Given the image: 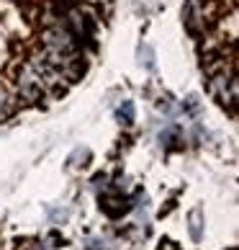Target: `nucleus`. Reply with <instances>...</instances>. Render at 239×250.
<instances>
[{
    "label": "nucleus",
    "mask_w": 239,
    "mask_h": 250,
    "mask_svg": "<svg viewBox=\"0 0 239 250\" xmlns=\"http://www.w3.org/2000/svg\"><path fill=\"white\" fill-rule=\"evenodd\" d=\"M160 140H162V147L172 150V147H178V142H180V129H178V126H167V129L160 134Z\"/></svg>",
    "instance_id": "obj_7"
},
{
    "label": "nucleus",
    "mask_w": 239,
    "mask_h": 250,
    "mask_svg": "<svg viewBox=\"0 0 239 250\" xmlns=\"http://www.w3.org/2000/svg\"><path fill=\"white\" fill-rule=\"evenodd\" d=\"M11 114H13V98L3 85H0V119H8Z\"/></svg>",
    "instance_id": "obj_8"
},
{
    "label": "nucleus",
    "mask_w": 239,
    "mask_h": 250,
    "mask_svg": "<svg viewBox=\"0 0 239 250\" xmlns=\"http://www.w3.org/2000/svg\"><path fill=\"white\" fill-rule=\"evenodd\" d=\"M41 44H44V49L57 52V54H77V49H80L77 42H75V36L67 31V26H64V23L49 26V29L41 34Z\"/></svg>",
    "instance_id": "obj_3"
},
{
    "label": "nucleus",
    "mask_w": 239,
    "mask_h": 250,
    "mask_svg": "<svg viewBox=\"0 0 239 250\" xmlns=\"http://www.w3.org/2000/svg\"><path fill=\"white\" fill-rule=\"evenodd\" d=\"M16 90H18V96H21L23 101H29V104L41 101V96H44L47 88H44L39 72L31 67V62L21 64V70H18V75H16Z\"/></svg>",
    "instance_id": "obj_2"
},
{
    "label": "nucleus",
    "mask_w": 239,
    "mask_h": 250,
    "mask_svg": "<svg viewBox=\"0 0 239 250\" xmlns=\"http://www.w3.org/2000/svg\"><path fill=\"white\" fill-rule=\"evenodd\" d=\"M118 122L121 124H134V104L131 101H124L121 106H118Z\"/></svg>",
    "instance_id": "obj_9"
},
{
    "label": "nucleus",
    "mask_w": 239,
    "mask_h": 250,
    "mask_svg": "<svg viewBox=\"0 0 239 250\" xmlns=\"http://www.w3.org/2000/svg\"><path fill=\"white\" fill-rule=\"evenodd\" d=\"M188 232H190V237L196 240V243H201V237H203V209H201V207L190 209V214H188Z\"/></svg>",
    "instance_id": "obj_5"
},
{
    "label": "nucleus",
    "mask_w": 239,
    "mask_h": 250,
    "mask_svg": "<svg viewBox=\"0 0 239 250\" xmlns=\"http://www.w3.org/2000/svg\"><path fill=\"white\" fill-rule=\"evenodd\" d=\"M100 209H103V214H108L111 219H121L124 214L131 211V201L124 196V191H108L100 196Z\"/></svg>",
    "instance_id": "obj_4"
},
{
    "label": "nucleus",
    "mask_w": 239,
    "mask_h": 250,
    "mask_svg": "<svg viewBox=\"0 0 239 250\" xmlns=\"http://www.w3.org/2000/svg\"><path fill=\"white\" fill-rule=\"evenodd\" d=\"M54 3H57V5L62 8V11H70V8H72V5H75V3H77V0H54Z\"/></svg>",
    "instance_id": "obj_13"
},
{
    "label": "nucleus",
    "mask_w": 239,
    "mask_h": 250,
    "mask_svg": "<svg viewBox=\"0 0 239 250\" xmlns=\"http://www.w3.org/2000/svg\"><path fill=\"white\" fill-rule=\"evenodd\" d=\"M90 245H93V250H111V248H106V243H103V240H93Z\"/></svg>",
    "instance_id": "obj_14"
},
{
    "label": "nucleus",
    "mask_w": 239,
    "mask_h": 250,
    "mask_svg": "<svg viewBox=\"0 0 239 250\" xmlns=\"http://www.w3.org/2000/svg\"><path fill=\"white\" fill-rule=\"evenodd\" d=\"M139 64L147 70L154 67V52H152L149 44H139Z\"/></svg>",
    "instance_id": "obj_10"
},
{
    "label": "nucleus",
    "mask_w": 239,
    "mask_h": 250,
    "mask_svg": "<svg viewBox=\"0 0 239 250\" xmlns=\"http://www.w3.org/2000/svg\"><path fill=\"white\" fill-rule=\"evenodd\" d=\"M160 250H178V248H172V243H162V248Z\"/></svg>",
    "instance_id": "obj_15"
},
{
    "label": "nucleus",
    "mask_w": 239,
    "mask_h": 250,
    "mask_svg": "<svg viewBox=\"0 0 239 250\" xmlns=\"http://www.w3.org/2000/svg\"><path fill=\"white\" fill-rule=\"evenodd\" d=\"M88 163H90V150H88V147H77V150L70 155L67 168L70 170H80V168H85Z\"/></svg>",
    "instance_id": "obj_6"
},
{
    "label": "nucleus",
    "mask_w": 239,
    "mask_h": 250,
    "mask_svg": "<svg viewBox=\"0 0 239 250\" xmlns=\"http://www.w3.org/2000/svg\"><path fill=\"white\" fill-rule=\"evenodd\" d=\"M64 26H67V31L75 36L77 47L90 44L95 36V18L90 16L85 8H70V11H64Z\"/></svg>",
    "instance_id": "obj_1"
},
{
    "label": "nucleus",
    "mask_w": 239,
    "mask_h": 250,
    "mask_svg": "<svg viewBox=\"0 0 239 250\" xmlns=\"http://www.w3.org/2000/svg\"><path fill=\"white\" fill-rule=\"evenodd\" d=\"M157 108L162 111V114H167V116L175 114V104H172V98H170V96H162V98L157 101Z\"/></svg>",
    "instance_id": "obj_11"
},
{
    "label": "nucleus",
    "mask_w": 239,
    "mask_h": 250,
    "mask_svg": "<svg viewBox=\"0 0 239 250\" xmlns=\"http://www.w3.org/2000/svg\"><path fill=\"white\" fill-rule=\"evenodd\" d=\"M198 98L196 96H188V101H185V104H183V111H188V114H196V111H198Z\"/></svg>",
    "instance_id": "obj_12"
}]
</instances>
